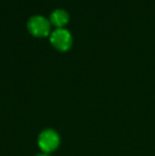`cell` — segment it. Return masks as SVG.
I'll return each mask as SVG.
<instances>
[{
    "label": "cell",
    "instance_id": "cell-3",
    "mask_svg": "<svg viewBox=\"0 0 155 156\" xmlns=\"http://www.w3.org/2000/svg\"><path fill=\"white\" fill-rule=\"evenodd\" d=\"M27 26L29 31L36 36L47 35L50 30V21L41 15H35V16L30 17Z\"/></svg>",
    "mask_w": 155,
    "mask_h": 156
},
{
    "label": "cell",
    "instance_id": "cell-1",
    "mask_svg": "<svg viewBox=\"0 0 155 156\" xmlns=\"http://www.w3.org/2000/svg\"><path fill=\"white\" fill-rule=\"evenodd\" d=\"M60 135L52 129H46L41 132L37 138V144L45 154L55 151L60 146Z\"/></svg>",
    "mask_w": 155,
    "mask_h": 156
},
{
    "label": "cell",
    "instance_id": "cell-5",
    "mask_svg": "<svg viewBox=\"0 0 155 156\" xmlns=\"http://www.w3.org/2000/svg\"><path fill=\"white\" fill-rule=\"evenodd\" d=\"M36 156H49L48 154H45V153H43V154H38V155H36Z\"/></svg>",
    "mask_w": 155,
    "mask_h": 156
},
{
    "label": "cell",
    "instance_id": "cell-2",
    "mask_svg": "<svg viewBox=\"0 0 155 156\" xmlns=\"http://www.w3.org/2000/svg\"><path fill=\"white\" fill-rule=\"evenodd\" d=\"M52 45L60 50H67L72 44V35L65 28H58L51 33L50 36Z\"/></svg>",
    "mask_w": 155,
    "mask_h": 156
},
{
    "label": "cell",
    "instance_id": "cell-4",
    "mask_svg": "<svg viewBox=\"0 0 155 156\" xmlns=\"http://www.w3.org/2000/svg\"><path fill=\"white\" fill-rule=\"evenodd\" d=\"M50 20L55 26L62 27L69 20V14L64 9H56L50 15Z\"/></svg>",
    "mask_w": 155,
    "mask_h": 156
}]
</instances>
